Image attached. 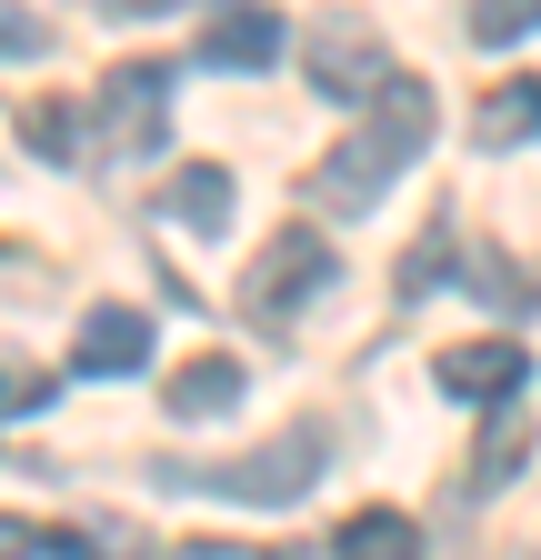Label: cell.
Returning <instances> with one entry per match:
<instances>
[{"mask_svg":"<svg viewBox=\"0 0 541 560\" xmlns=\"http://www.w3.org/2000/svg\"><path fill=\"white\" fill-rule=\"evenodd\" d=\"M431 81H412V70H391L381 81V101H371V120L342 140V151H321L311 171H301V200L311 210H371L401 171L422 161V140H431Z\"/></svg>","mask_w":541,"mask_h":560,"instance_id":"1","label":"cell"},{"mask_svg":"<svg viewBox=\"0 0 541 560\" xmlns=\"http://www.w3.org/2000/svg\"><path fill=\"white\" fill-rule=\"evenodd\" d=\"M321 460H331V431L321 420H291V431H270L261 451H231V460H161L151 480L161 490H211V501H261V511H291L301 490L321 480Z\"/></svg>","mask_w":541,"mask_h":560,"instance_id":"2","label":"cell"},{"mask_svg":"<svg viewBox=\"0 0 541 560\" xmlns=\"http://www.w3.org/2000/svg\"><path fill=\"white\" fill-rule=\"evenodd\" d=\"M301 81H311L321 101H381L391 50H381L371 11H321V21L301 31Z\"/></svg>","mask_w":541,"mask_h":560,"instance_id":"3","label":"cell"},{"mask_svg":"<svg viewBox=\"0 0 541 560\" xmlns=\"http://www.w3.org/2000/svg\"><path fill=\"white\" fill-rule=\"evenodd\" d=\"M91 120H101V161H151L161 140H171V70H161V60H120V70H101Z\"/></svg>","mask_w":541,"mask_h":560,"instance_id":"4","label":"cell"},{"mask_svg":"<svg viewBox=\"0 0 541 560\" xmlns=\"http://www.w3.org/2000/svg\"><path fill=\"white\" fill-rule=\"evenodd\" d=\"M331 280H342V260H331V241H311V231H281L261 260H251V280H241V311L261 320V330H291Z\"/></svg>","mask_w":541,"mask_h":560,"instance_id":"5","label":"cell"},{"mask_svg":"<svg viewBox=\"0 0 541 560\" xmlns=\"http://www.w3.org/2000/svg\"><path fill=\"white\" fill-rule=\"evenodd\" d=\"M431 381H441L451 400H482V410H492V400H521V390H531V350H521V340H451L441 361H431Z\"/></svg>","mask_w":541,"mask_h":560,"instance_id":"6","label":"cell"},{"mask_svg":"<svg viewBox=\"0 0 541 560\" xmlns=\"http://www.w3.org/2000/svg\"><path fill=\"white\" fill-rule=\"evenodd\" d=\"M281 50H291V31L270 0H211V21H200V60L211 70H270Z\"/></svg>","mask_w":541,"mask_h":560,"instance_id":"7","label":"cell"},{"mask_svg":"<svg viewBox=\"0 0 541 560\" xmlns=\"http://www.w3.org/2000/svg\"><path fill=\"white\" fill-rule=\"evenodd\" d=\"M71 371H81V381H130V371H151V320L130 311V301H101V311H81Z\"/></svg>","mask_w":541,"mask_h":560,"instance_id":"8","label":"cell"},{"mask_svg":"<svg viewBox=\"0 0 541 560\" xmlns=\"http://www.w3.org/2000/svg\"><path fill=\"white\" fill-rule=\"evenodd\" d=\"M521 460H531V400H492L482 441H471V460H461V490H471V501H492V490H511Z\"/></svg>","mask_w":541,"mask_h":560,"instance_id":"9","label":"cell"},{"mask_svg":"<svg viewBox=\"0 0 541 560\" xmlns=\"http://www.w3.org/2000/svg\"><path fill=\"white\" fill-rule=\"evenodd\" d=\"M231 400H241V361L231 350H200V361L171 371V420H221Z\"/></svg>","mask_w":541,"mask_h":560,"instance_id":"10","label":"cell"},{"mask_svg":"<svg viewBox=\"0 0 541 560\" xmlns=\"http://www.w3.org/2000/svg\"><path fill=\"white\" fill-rule=\"evenodd\" d=\"M471 140H482V151L541 140V81H492V91H482V110H471Z\"/></svg>","mask_w":541,"mask_h":560,"instance_id":"11","label":"cell"},{"mask_svg":"<svg viewBox=\"0 0 541 560\" xmlns=\"http://www.w3.org/2000/svg\"><path fill=\"white\" fill-rule=\"evenodd\" d=\"M331 560H422V530L401 511H352L342 530H331Z\"/></svg>","mask_w":541,"mask_h":560,"instance_id":"12","label":"cell"},{"mask_svg":"<svg viewBox=\"0 0 541 560\" xmlns=\"http://www.w3.org/2000/svg\"><path fill=\"white\" fill-rule=\"evenodd\" d=\"M171 221H191V231H231V171H221V161H191V171L171 180Z\"/></svg>","mask_w":541,"mask_h":560,"instance_id":"13","label":"cell"},{"mask_svg":"<svg viewBox=\"0 0 541 560\" xmlns=\"http://www.w3.org/2000/svg\"><path fill=\"white\" fill-rule=\"evenodd\" d=\"M21 130H31V151H41V161L81 171V110H71V101H31V110H21Z\"/></svg>","mask_w":541,"mask_h":560,"instance_id":"14","label":"cell"},{"mask_svg":"<svg viewBox=\"0 0 541 560\" xmlns=\"http://www.w3.org/2000/svg\"><path fill=\"white\" fill-rule=\"evenodd\" d=\"M60 560H151V540L101 511V521H81V530H60Z\"/></svg>","mask_w":541,"mask_h":560,"instance_id":"15","label":"cell"},{"mask_svg":"<svg viewBox=\"0 0 541 560\" xmlns=\"http://www.w3.org/2000/svg\"><path fill=\"white\" fill-rule=\"evenodd\" d=\"M541 31V0H471V40H531Z\"/></svg>","mask_w":541,"mask_h":560,"instance_id":"16","label":"cell"},{"mask_svg":"<svg viewBox=\"0 0 541 560\" xmlns=\"http://www.w3.org/2000/svg\"><path fill=\"white\" fill-rule=\"evenodd\" d=\"M461 280H471L482 301H521V280H511V260H502L492 241H461Z\"/></svg>","mask_w":541,"mask_h":560,"instance_id":"17","label":"cell"},{"mask_svg":"<svg viewBox=\"0 0 541 560\" xmlns=\"http://www.w3.org/2000/svg\"><path fill=\"white\" fill-rule=\"evenodd\" d=\"M31 50H50V21L21 11V0H0V60H31Z\"/></svg>","mask_w":541,"mask_h":560,"instance_id":"18","label":"cell"},{"mask_svg":"<svg viewBox=\"0 0 541 560\" xmlns=\"http://www.w3.org/2000/svg\"><path fill=\"white\" fill-rule=\"evenodd\" d=\"M0 410H50V371H31V361L0 350Z\"/></svg>","mask_w":541,"mask_h":560,"instance_id":"19","label":"cell"},{"mask_svg":"<svg viewBox=\"0 0 541 560\" xmlns=\"http://www.w3.org/2000/svg\"><path fill=\"white\" fill-rule=\"evenodd\" d=\"M0 560H60V530L21 521V511H0Z\"/></svg>","mask_w":541,"mask_h":560,"instance_id":"20","label":"cell"},{"mask_svg":"<svg viewBox=\"0 0 541 560\" xmlns=\"http://www.w3.org/2000/svg\"><path fill=\"white\" fill-rule=\"evenodd\" d=\"M161 560H270V550H241V540H181V550H161Z\"/></svg>","mask_w":541,"mask_h":560,"instance_id":"21","label":"cell"},{"mask_svg":"<svg viewBox=\"0 0 541 560\" xmlns=\"http://www.w3.org/2000/svg\"><path fill=\"white\" fill-rule=\"evenodd\" d=\"M101 11H120V21H151V11H181V0H101Z\"/></svg>","mask_w":541,"mask_h":560,"instance_id":"22","label":"cell"},{"mask_svg":"<svg viewBox=\"0 0 541 560\" xmlns=\"http://www.w3.org/2000/svg\"><path fill=\"white\" fill-rule=\"evenodd\" d=\"M270 560H321V550H270Z\"/></svg>","mask_w":541,"mask_h":560,"instance_id":"23","label":"cell"}]
</instances>
